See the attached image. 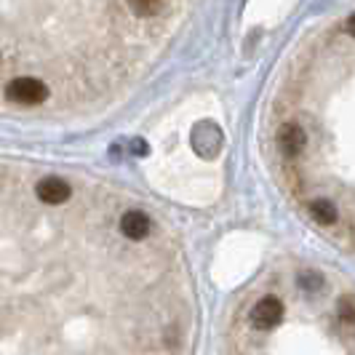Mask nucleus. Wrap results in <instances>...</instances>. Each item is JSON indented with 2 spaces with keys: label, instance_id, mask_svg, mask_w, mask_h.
I'll return each instance as SVG.
<instances>
[{
  "label": "nucleus",
  "instance_id": "nucleus-1",
  "mask_svg": "<svg viewBox=\"0 0 355 355\" xmlns=\"http://www.w3.org/2000/svg\"><path fill=\"white\" fill-rule=\"evenodd\" d=\"M6 99L17 102V105L33 107L49 99V86L37 78H14L6 83Z\"/></svg>",
  "mask_w": 355,
  "mask_h": 355
},
{
  "label": "nucleus",
  "instance_id": "nucleus-2",
  "mask_svg": "<svg viewBox=\"0 0 355 355\" xmlns=\"http://www.w3.org/2000/svg\"><path fill=\"white\" fill-rule=\"evenodd\" d=\"M281 318H284V304H281L278 297H262L259 302L254 304V310H251V323L259 331L275 329L281 323Z\"/></svg>",
  "mask_w": 355,
  "mask_h": 355
},
{
  "label": "nucleus",
  "instance_id": "nucleus-3",
  "mask_svg": "<svg viewBox=\"0 0 355 355\" xmlns=\"http://www.w3.org/2000/svg\"><path fill=\"white\" fill-rule=\"evenodd\" d=\"M275 142H278V150L284 153L286 158H297L304 150L307 137H304V128L300 123H284L281 131H278V139H275Z\"/></svg>",
  "mask_w": 355,
  "mask_h": 355
},
{
  "label": "nucleus",
  "instance_id": "nucleus-4",
  "mask_svg": "<svg viewBox=\"0 0 355 355\" xmlns=\"http://www.w3.org/2000/svg\"><path fill=\"white\" fill-rule=\"evenodd\" d=\"M35 193H37V198H40L43 203H49V206H59V203L70 200V196H72L70 184L59 177H46L43 182H37Z\"/></svg>",
  "mask_w": 355,
  "mask_h": 355
},
{
  "label": "nucleus",
  "instance_id": "nucleus-5",
  "mask_svg": "<svg viewBox=\"0 0 355 355\" xmlns=\"http://www.w3.org/2000/svg\"><path fill=\"white\" fill-rule=\"evenodd\" d=\"M121 232L128 241H142L150 235V216L144 211H125L121 216Z\"/></svg>",
  "mask_w": 355,
  "mask_h": 355
},
{
  "label": "nucleus",
  "instance_id": "nucleus-6",
  "mask_svg": "<svg viewBox=\"0 0 355 355\" xmlns=\"http://www.w3.org/2000/svg\"><path fill=\"white\" fill-rule=\"evenodd\" d=\"M310 216L318 222V225H334L339 219V214H337V206L331 203V200H313L310 203Z\"/></svg>",
  "mask_w": 355,
  "mask_h": 355
},
{
  "label": "nucleus",
  "instance_id": "nucleus-7",
  "mask_svg": "<svg viewBox=\"0 0 355 355\" xmlns=\"http://www.w3.org/2000/svg\"><path fill=\"white\" fill-rule=\"evenodd\" d=\"M125 3L137 17H155L163 8V0H125Z\"/></svg>",
  "mask_w": 355,
  "mask_h": 355
}]
</instances>
